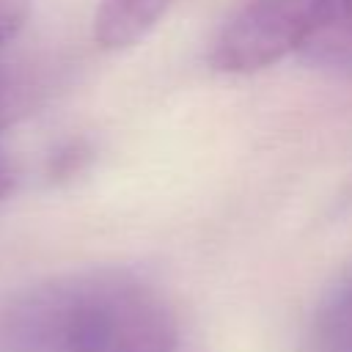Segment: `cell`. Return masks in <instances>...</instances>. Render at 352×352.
<instances>
[{
  "label": "cell",
  "mask_w": 352,
  "mask_h": 352,
  "mask_svg": "<svg viewBox=\"0 0 352 352\" xmlns=\"http://www.w3.org/2000/svg\"><path fill=\"white\" fill-rule=\"evenodd\" d=\"M50 63L11 60L0 63V129L30 113L52 85Z\"/></svg>",
  "instance_id": "5b68a950"
},
{
  "label": "cell",
  "mask_w": 352,
  "mask_h": 352,
  "mask_svg": "<svg viewBox=\"0 0 352 352\" xmlns=\"http://www.w3.org/2000/svg\"><path fill=\"white\" fill-rule=\"evenodd\" d=\"M352 16V0H242L209 44L223 74H253L286 55H302L316 38Z\"/></svg>",
  "instance_id": "7a4b0ae2"
},
{
  "label": "cell",
  "mask_w": 352,
  "mask_h": 352,
  "mask_svg": "<svg viewBox=\"0 0 352 352\" xmlns=\"http://www.w3.org/2000/svg\"><path fill=\"white\" fill-rule=\"evenodd\" d=\"M176 0H99L94 14V38L104 50L138 44L168 14Z\"/></svg>",
  "instance_id": "3957f363"
},
{
  "label": "cell",
  "mask_w": 352,
  "mask_h": 352,
  "mask_svg": "<svg viewBox=\"0 0 352 352\" xmlns=\"http://www.w3.org/2000/svg\"><path fill=\"white\" fill-rule=\"evenodd\" d=\"M314 352H352V264L327 286L311 322Z\"/></svg>",
  "instance_id": "277c9868"
},
{
  "label": "cell",
  "mask_w": 352,
  "mask_h": 352,
  "mask_svg": "<svg viewBox=\"0 0 352 352\" xmlns=\"http://www.w3.org/2000/svg\"><path fill=\"white\" fill-rule=\"evenodd\" d=\"M14 190V170L8 168V162L0 157V198H6Z\"/></svg>",
  "instance_id": "52a82bcc"
},
{
  "label": "cell",
  "mask_w": 352,
  "mask_h": 352,
  "mask_svg": "<svg viewBox=\"0 0 352 352\" xmlns=\"http://www.w3.org/2000/svg\"><path fill=\"white\" fill-rule=\"evenodd\" d=\"M168 294L129 267L38 280L0 305V352H176Z\"/></svg>",
  "instance_id": "6da1fadb"
},
{
  "label": "cell",
  "mask_w": 352,
  "mask_h": 352,
  "mask_svg": "<svg viewBox=\"0 0 352 352\" xmlns=\"http://www.w3.org/2000/svg\"><path fill=\"white\" fill-rule=\"evenodd\" d=\"M30 0H0V47L8 44L25 25Z\"/></svg>",
  "instance_id": "8992f818"
}]
</instances>
